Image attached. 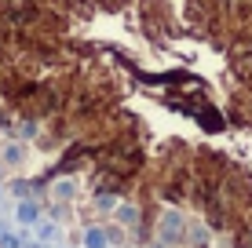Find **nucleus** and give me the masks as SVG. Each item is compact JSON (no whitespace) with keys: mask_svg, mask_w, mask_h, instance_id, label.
<instances>
[{"mask_svg":"<svg viewBox=\"0 0 252 248\" xmlns=\"http://www.w3.org/2000/svg\"><path fill=\"white\" fill-rule=\"evenodd\" d=\"M84 248H106V234H102V230H88V237H84Z\"/></svg>","mask_w":252,"mask_h":248,"instance_id":"nucleus-2","label":"nucleus"},{"mask_svg":"<svg viewBox=\"0 0 252 248\" xmlns=\"http://www.w3.org/2000/svg\"><path fill=\"white\" fill-rule=\"evenodd\" d=\"M7 161H11V165H19V161H22V150L11 146V150H7Z\"/></svg>","mask_w":252,"mask_h":248,"instance_id":"nucleus-4","label":"nucleus"},{"mask_svg":"<svg viewBox=\"0 0 252 248\" xmlns=\"http://www.w3.org/2000/svg\"><path fill=\"white\" fill-rule=\"evenodd\" d=\"M19 219H22V223H33V219H37V204H30V201H26L22 208H19Z\"/></svg>","mask_w":252,"mask_h":248,"instance_id":"nucleus-3","label":"nucleus"},{"mask_svg":"<svg viewBox=\"0 0 252 248\" xmlns=\"http://www.w3.org/2000/svg\"><path fill=\"white\" fill-rule=\"evenodd\" d=\"M19 241H15V237H4V241H0V248H15Z\"/></svg>","mask_w":252,"mask_h":248,"instance_id":"nucleus-5","label":"nucleus"},{"mask_svg":"<svg viewBox=\"0 0 252 248\" xmlns=\"http://www.w3.org/2000/svg\"><path fill=\"white\" fill-rule=\"evenodd\" d=\"M161 237H164V245H176L179 237H183V216H179V212H168V216H164Z\"/></svg>","mask_w":252,"mask_h":248,"instance_id":"nucleus-1","label":"nucleus"}]
</instances>
